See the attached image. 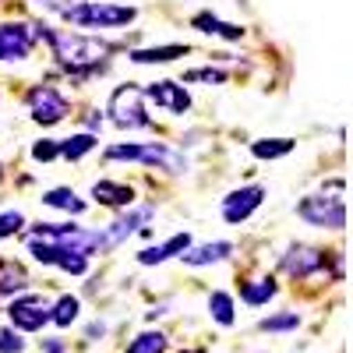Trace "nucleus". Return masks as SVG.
I'll list each match as a JSON object with an SVG mask.
<instances>
[{
    "label": "nucleus",
    "mask_w": 353,
    "mask_h": 353,
    "mask_svg": "<svg viewBox=\"0 0 353 353\" xmlns=\"http://www.w3.org/2000/svg\"><path fill=\"white\" fill-rule=\"evenodd\" d=\"M39 36H46V39H50V46H53V53L61 57V61H64L68 68H74V71L99 64L103 57L113 50L110 43L85 39V36H74V32H43V25H39Z\"/></svg>",
    "instance_id": "1"
},
{
    "label": "nucleus",
    "mask_w": 353,
    "mask_h": 353,
    "mask_svg": "<svg viewBox=\"0 0 353 353\" xmlns=\"http://www.w3.org/2000/svg\"><path fill=\"white\" fill-rule=\"evenodd\" d=\"M71 25H92V28H110V25H128L134 18V8H117V4H74L61 11Z\"/></svg>",
    "instance_id": "2"
},
{
    "label": "nucleus",
    "mask_w": 353,
    "mask_h": 353,
    "mask_svg": "<svg viewBox=\"0 0 353 353\" xmlns=\"http://www.w3.org/2000/svg\"><path fill=\"white\" fill-rule=\"evenodd\" d=\"M110 117L117 128H149V117L141 106V88L138 85H121L110 96Z\"/></svg>",
    "instance_id": "3"
},
{
    "label": "nucleus",
    "mask_w": 353,
    "mask_h": 353,
    "mask_svg": "<svg viewBox=\"0 0 353 353\" xmlns=\"http://www.w3.org/2000/svg\"><path fill=\"white\" fill-rule=\"evenodd\" d=\"M297 216L307 219L311 226H321V230H343L346 223V209H343V198H304L297 205Z\"/></svg>",
    "instance_id": "4"
},
{
    "label": "nucleus",
    "mask_w": 353,
    "mask_h": 353,
    "mask_svg": "<svg viewBox=\"0 0 353 353\" xmlns=\"http://www.w3.org/2000/svg\"><path fill=\"white\" fill-rule=\"evenodd\" d=\"M28 110L39 124H57L68 117V99L57 92L53 85H36L32 92H28Z\"/></svg>",
    "instance_id": "5"
},
{
    "label": "nucleus",
    "mask_w": 353,
    "mask_h": 353,
    "mask_svg": "<svg viewBox=\"0 0 353 353\" xmlns=\"http://www.w3.org/2000/svg\"><path fill=\"white\" fill-rule=\"evenodd\" d=\"M11 314V325L14 329H25V332H39L46 321H50V307L39 301V297H21L8 307Z\"/></svg>",
    "instance_id": "6"
},
{
    "label": "nucleus",
    "mask_w": 353,
    "mask_h": 353,
    "mask_svg": "<svg viewBox=\"0 0 353 353\" xmlns=\"http://www.w3.org/2000/svg\"><path fill=\"white\" fill-rule=\"evenodd\" d=\"M32 53V36L25 25H0V61H21Z\"/></svg>",
    "instance_id": "7"
},
{
    "label": "nucleus",
    "mask_w": 353,
    "mask_h": 353,
    "mask_svg": "<svg viewBox=\"0 0 353 353\" xmlns=\"http://www.w3.org/2000/svg\"><path fill=\"white\" fill-rule=\"evenodd\" d=\"M261 198H265L261 188H244V191L226 194V201H223V216H226V223H244V219L258 209V205H261Z\"/></svg>",
    "instance_id": "8"
},
{
    "label": "nucleus",
    "mask_w": 353,
    "mask_h": 353,
    "mask_svg": "<svg viewBox=\"0 0 353 353\" xmlns=\"http://www.w3.org/2000/svg\"><path fill=\"white\" fill-rule=\"evenodd\" d=\"M149 216H152V209H134V212H128L124 219L110 223V226L99 233V248H117L121 241H128L141 223H149Z\"/></svg>",
    "instance_id": "9"
},
{
    "label": "nucleus",
    "mask_w": 353,
    "mask_h": 353,
    "mask_svg": "<svg viewBox=\"0 0 353 353\" xmlns=\"http://www.w3.org/2000/svg\"><path fill=\"white\" fill-rule=\"evenodd\" d=\"M321 265H325V254L314 251V248H304V244L290 248V251H286V258H283V269H286L290 276H297V279H304V276L318 272Z\"/></svg>",
    "instance_id": "10"
},
{
    "label": "nucleus",
    "mask_w": 353,
    "mask_h": 353,
    "mask_svg": "<svg viewBox=\"0 0 353 353\" xmlns=\"http://www.w3.org/2000/svg\"><path fill=\"white\" fill-rule=\"evenodd\" d=\"M141 96H149L156 106H166L170 113H184L188 106H191V99H188V92H184V85H176V81H156V85H149Z\"/></svg>",
    "instance_id": "11"
},
{
    "label": "nucleus",
    "mask_w": 353,
    "mask_h": 353,
    "mask_svg": "<svg viewBox=\"0 0 353 353\" xmlns=\"http://www.w3.org/2000/svg\"><path fill=\"white\" fill-rule=\"evenodd\" d=\"M134 159H138V163H152V166H163L166 173H184V170H188V159H184L181 152L166 149V145H138Z\"/></svg>",
    "instance_id": "12"
},
{
    "label": "nucleus",
    "mask_w": 353,
    "mask_h": 353,
    "mask_svg": "<svg viewBox=\"0 0 353 353\" xmlns=\"http://www.w3.org/2000/svg\"><path fill=\"white\" fill-rule=\"evenodd\" d=\"M92 198H96L99 205H110V209H124V205L134 201V191L124 188V184H113V181H99V184L92 188Z\"/></svg>",
    "instance_id": "13"
},
{
    "label": "nucleus",
    "mask_w": 353,
    "mask_h": 353,
    "mask_svg": "<svg viewBox=\"0 0 353 353\" xmlns=\"http://www.w3.org/2000/svg\"><path fill=\"white\" fill-rule=\"evenodd\" d=\"M230 251H233V248H230L226 241H216V244H201V248L188 251L184 261H188V265H212V261H223Z\"/></svg>",
    "instance_id": "14"
},
{
    "label": "nucleus",
    "mask_w": 353,
    "mask_h": 353,
    "mask_svg": "<svg viewBox=\"0 0 353 353\" xmlns=\"http://www.w3.org/2000/svg\"><path fill=\"white\" fill-rule=\"evenodd\" d=\"M184 53H188V46H156V50H134L131 61L134 64H166V61H176Z\"/></svg>",
    "instance_id": "15"
},
{
    "label": "nucleus",
    "mask_w": 353,
    "mask_h": 353,
    "mask_svg": "<svg viewBox=\"0 0 353 353\" xmlns=\"http://www.w3.org/2000/svg\"><path fill=\"white\" fill-rule=\"evenodd\" d=\"M43 201L50 205V209H64V212H74V216H81V212H85V201H81L74 191H68V188L46 191V194H43Z\"/></svg>",
    "instance_id": "16"
},
{
    "label": "nucleus",
    "mask_w": 353,
    "mask_h": 353,
    "mask_svg": "<svg viewBox=\"0 0 353 353\" xmlns=\"http://www.w3.org/2000/svg\"><path fill=\"white\" fill-rule=\"evenodd\" d=\"M28 286V276L21 265L14 261H0V293H21Z\"/></svg>",
    "instance_id": "17"
},
{
    "label": "nucleus",
    "mask_w": 353,
    "mask_h": 353,
    "mask_svg": "<svg viewBox=\"0 0 353 353\" xmlns=\"http://www.w3.org/2000/svg\"><path fill=\"white\" fill-rule=\"evenodd\" d=\"M194 28H201V32H212V36H223V39H241V36H244V28L226 25V21H219V18H212V14H198V18H194Z\"/></svg>",
    "instance_id": "18"
},
{
    "label": "nucleus",
    "mask_w": 353,
    "mask_h": 353,
    "mask_svg": "<svg viewBox=\"0 0 353 353\" xmlns=\"http://www.w3.org/2000/svg\"><path fill=\"white\" fill-rule=\"evenodd\" d=\"M241 297L248 301V304H265L269 297H276V283L272 279H254V283H244L241 286Z\"/></svg>",
    "instance_id": "19"
},
{
    "label": "nucleus",
    "mask_w": 353,
    "mask_h": 353,
    "mask_svg": "<svg viewBox=\"0 0 353 353\" xmlns=\"http://www.w3.org/2000/svg\"><path fill=\"white\" fill-rule=\"evenodd\" d=\"M290 149H293L290 138H272V141H254V145H251V152H254L258 159H279V156H286Z\"/></svg>",
    "instance_id": "20"
},
{
    "label": "nucleus",
    "mask_w": 353,
    "mask_h": 353,
    "mask_svg": "<svg viewBox=\"0 0 353 353\" xmlns=\"http://www.w3.org/2000/svg\"><path fill=\"white\" fill-rule=\"evenodd\" d=\"M163 350H166V336L163 332H141L128 346V353H163Z\"/></svg>",
    "instance_id": "21"
},
{
    "label": "nucleus",
    "mask_w": 353,
    "mask_h": 353,
    "mask_svg": "<svg viewBox=\"0 0 353 353\" xmlns=\"http://www.w3.org/2000/svg\"><path fill=\"white\" fill-rule=\"evenodd\" d=\"M74 318H78V301L74 297H61L57 307H53V314H50V321H53V325H61V329H68Z\"/></svg>",
    "instance_id": "22"
},
{
    "label": "nucleus",
    "mask_w": 353,
    "mask_h": 353,
    "mask_svg": "<svg viewBox=\"0 0 353 353\" xmlns=\"http://www.w3.org/2000/svg\"><path fill=\"white\" fill-rule=\"evenodd\" d=\"M96 149V138L92 134H74V138H68L64 145H61V152L68 156V159H81L85 152H92Z\"/></svg>",
    "instance_id": "23"
},
{
    "label": "nucleus",
    "mask_w": 353,
    "mask_h": 353,
    "mask_svg": "<svg viewBox=\"0 0 353 353\" xmlns=\"http://www.w3.org/2000/svg\"><path fill=\"white\" fill-rule=\"evenodd\" d=\"M209 307H212V318L219 321V325H233V301H230V293H212Z\"/></svg>",
    "instance_id": "24"
},
{
    "label": "nucleus",
    "mask_w": 353,
    "mask_h": 353,
    "mask_svg": "<svg viewBox=\"0 0 353 353\" xmlns=\"http://www.w3.org/2000/svg\"><path fill=\"white\" fill-rule=\"evenodd\" d=\"M297 325H301L297 311H286V314H276V318H265L261 321L265 332H286V329H297Z\"/></svg>",
    "instance_id": "25"
},
{
    "label": "nucleus",
    "mask_w": 353,
    "mask_h": 353,
    "mask_svg": "<svg viewBox=\"0 0 353 353\" xmlns=\"http://www.w3.org/2000/svg\"><path fill=\"white\" fill-rule=\"evenodd\" d=\"M188 248H191V237H188V233H176L173 241H166V244L159 248V254H163V261H166V258H173L176 251H188Z\"/></svg>",
    "instance_id": "26"
},
{
    "label": "nucleus",
    "mask_w": 353,
    "mask_h": 353,
    "mask_svg": "<svg viewBox=\"0 0 353 353\" xmlns=\"http://www.w3.org/2000/svg\"><path fill=\"white\" fill-rule=\"evenodd\" d=\"M21 212H4V216H0V241H4V237H11V233H18L21 230Z\"/></svg>",
    "instance_id": "27"
},
{
    "label": "nucleus",
    "mask_w": 353,
    "mask_h": 353,
    "mask_svg": "<svg viewBox=\"0 0 353 353\" xmlns=\"http://www.w3.org/2000/svg\"><path fill=\"white\" fill-rule=\"evenodd\" d=\"M21 350H25V343L14 336V329L0 332V353H21Z\"/></svg>",
    "instance_id": "28"
},
{
    "label": "nucleus",
    "mask_w": 353,
    "mask_h": 353,
    "mask_svg": "<svg viewBox=\"0 0 353 353\" xmlns=\"http://www.w3.org/2000/svg\"><path fill=\"white\" fill-rule=\"evenodd\" d=\"M57 152H61V145L50 141V138H43V141H36V145H32V156H36V159H53Z\"/></svg>",
    "instance_id": "29"
},
{
    "label": "nucleus",
    "mask_w": 353,
    "mask_h": 353,
    "mask_svg": "<svg viewBox=\"0 0 353 353\" xmlns=\"http://www.w3.org/2000/svg\"><path fill=\"white\" fill-rule=\"evenodd\" d=\"M184 81H226L223 71H212V68H205V71H188Z\"/></svg>",
    "instance_id": "30"
},
{
    "label": "nucleus",
    "mask_w": 353,
    "mask_h": 353,
    "mask_svg": "<svg viewBox=\"0 0 353 353\" xmlns=\"http://www.w3.org/2000/svg\"><path fill=\"white\" fill-rule=\"evenodd\" d=\"M46 353H64V346L57 343V339H46Z\"/></svg>",
    "instance_id": "31"
},
{
    "label": "nucleus",
    "mask_w": 353,
    "mask_h": 353,
    "mask_svg": "<svg viewBox=\"0 0 353 353\" xmlns=\"http://www.w3.org/2000/svg\"><path fill=\"white\" fill-rule=\"evenodd\" d=\"M0 181H4V166H0Z\"/></svg>",
    "instance_id": "32"
}]
</instances>
